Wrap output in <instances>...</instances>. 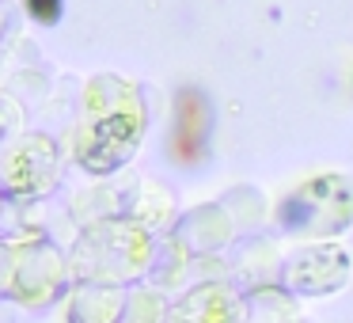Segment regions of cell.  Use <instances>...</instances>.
<instances>
[{"mask_svg": "<svg viewBox=\"0 0 353 323\" xmlns=\"http://www.w3.org/2000/svg\"><path fill=\"white\" fill-rule=\"evenodd\" d=\"M27 4H31V12L42 19V23L57 19V8H61V0H27Z\"/></svg>", "mask_w": 353, "mask_h": 323, "instance_id": "cell-1", "label": "cell"}]
</instances>
